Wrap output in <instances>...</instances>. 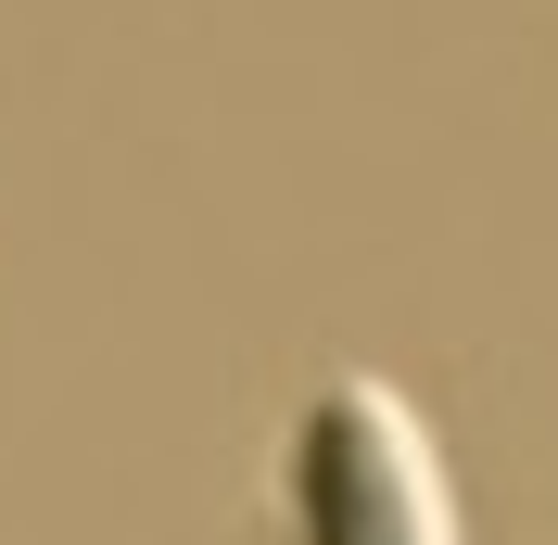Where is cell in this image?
Here are the masks:
<instances>
[{
	"label": "cell",
	"mask_w": 558,
	"mask_h": 545,
	"mask_svg": "<svg viewBox=\"0 0 558 545\" xmlns=\"http://www.w3.org/2000/svg\"><path fill=\"white\" fill-rule=\"evenodd\" d=\"M279 545H470L432 419L381 368H330L279 432Z\"/></svg>",
	"instance_id": "cell-1"
}]
</instances>
